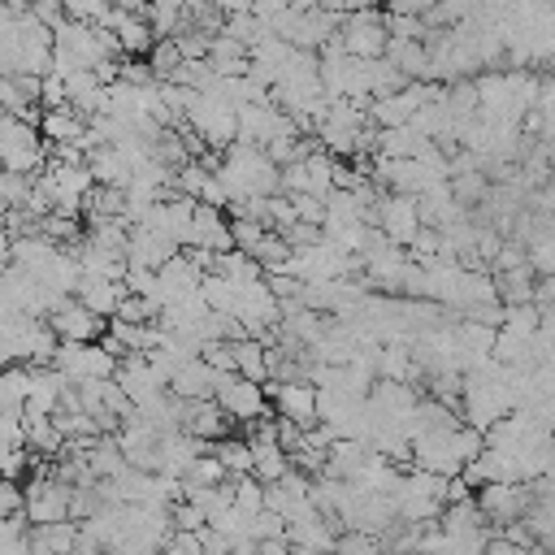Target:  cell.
<instances>
[{
  "label": "cell",
  "instance_id": "6da1fadb",
  "mask_svg": "<svg viewBox=\"0 0 555 555\" xmlns=\"http://www.w3.org/2000/svg\"><path fill=\"white\" fill-rule=\"evenodd\" d=\"M386 17L377 9H356V13H343V26H338V48L356 61H377L386 56Z\"/></svg>",
  "mask_w": 555,
  "mask_h": 555
},
{
  "label": "cell",
  "instance_id": "7a4b0ae2",
  "mask_svg": "<svg viewBox=\"0 0 555 555\" xmlns=\"http://www.w3.org/2000/svg\"><path fill=\"white\" fill-rule=\"evenodd\" d=\"M52 369L78 386V382H104L117 373V356L104 351V343H61L52 356Z\"/></svg>",
  "mask_w": 555,
  "mask_h": 555
},
{
  "label": "cell",
  "instance_id": "3957f363",
  "mask_svg": "<svg viewBox=\"0 0 555 555\" xmlns=\"http://www.w3.org/2000/svg\"><path fill=\"white\" fill-rule=\"evenodd\" d=\"M473 503L481 507V516L490 525L503 529V525H512V520H520L529 512L533 490H529V481H486V486L473 490Z\"/></svg>",
  "mask_w": 555,
  "mask_h": 555
},
{
  "label": "cell",
  "instance_id": "277c9868",
  "mask_svg": "<svg viewBox=\"0 0 555 555\" xmlns=\"http://www.w3.org/2000/svg\"><path fill=\"white\" fill-rule=\"evenodd\" d=\"M212 403H217L234 425H247V421H256V416H269V412H273V408H269L264 386H260V382H243L238 373H225V377L217 382Z\"/></svg>",
  "mask_w": 555,
  "mask_h": 555
},
{
  "label": "cell",
  "instance_id": "5b68a950",
  "mask_svg": "<svg viewBox=\"0 0 555 555\" xmlns=\"http://www.w3.org/2000/svg\"><path fill=\"white\" fill-rule=\"evenodd\" d=\"M377 230L395 243V247H412V238H416V230H421V212H416V199L412 195H390V191H382L377 195Z\"/></svg>",
  "mask_w": 555,
  "mask_h": 555
},
{
  "label": "cell",
  "instance_id": "8992f818",
  "mask_svg": "<svg viewBox=\"0 0 555 555\" xmlns=\"http://www.w3.org/2000/svg\"><path fill=\"white\" fill-rule=\"evenodd\" d=\"M48 325H52V334L61 338V343H100L104 338V317H95V312H87L74 295H65V299H56V308L43 317Z\"/></svg>",
  "mask_w": 555,
  "mask_h": 555
},
{
  "label": "cell",
  "instance_id": "52a82bcc",
  "mask_svg": "<svg viewBox=\"0 0 555 555\" xmlns=\"http://www.w3.org/2000/svg\"><path fill=\"white\" fill-rule=\"evenodd\" d=\"M264 395H269L273 416H282V421H291L299 429L317 425V386L312 382H269Z\"/></svg>",
  "mask_w": 555,
  "mask_h": 555
},
{
  "label": "cell",
  "instance_id": "ba28073f",
  "mask_svg": "<svg viewBox=\"0 0 555 555\" xmlns=\"http://www.w3.org/2000/svg\"><path fill=\"white\" fill-rule=\"evenodd\" d=\"M178 429H182V434H191V438L217 442V438H230L234 421H230L212 399H195V403H186V399H182V408H178Z\"/></svg>",
  "mask_w": 555,
  "mask_h": 555
},
{
  "label": "cell",
  "instance_id": "9c48e42d",
  "mask_svg": "<svg viewBox=\"0 0 555 555\" xmlns=\"http://www.w3.org/2000/svg\"><path fill=\"white\" fill-rule=\"evenodd\" d=\"M186 247H199V251H230L234 238H230V217L221 208H204L195 204V217H191V234H186Z\"/></svg>",
  "mask_w": 555,
  "mask_h": 555
},
{
  "label": "cell",
  "instance_id": "30bf717a",
  "mask_svg": "<svg viewBox=\"0 0 555 555\" xmlns=\"http://www.w3.org/2000/svg\"><path fill=\"white\" fill-rule=\"evenodd\" d=\"M412 468L438 473V477H460V460L451 451V434H416L412 438Z\"/></svg>",
  "mask_w": 555,
  "mask_h": 555
},
{
  "label": "cell",
  "instance_id": "8fae6325",
  "mask_svg": "<svg viewBox=\"0 0 555 555\" xmlns=\"http://www.w3.org/2000/svg\"><path fill=\"white\" fill-rule=\"evenodd\" d=\"M221 377H225V373H212V369L204 364V356H195V360H182V364L173 369V377H169V395H173V399H186V403H195V399H212V390H217Z\"/></svg>",
  "mask_w": 555,
  "mask_h": 555
},
{
  "label": "cell",
  "instance_id": "7c38bea8",
  "mask_svg": "<svg viewBox=\"0 0 555 555\" xmlns=\"http://www.w3.org/2000/svg\"><path fill=\"white\" fill-rule=\"evenodd\" d=\"M74 299L87 308V312H95V317H117V308H121V299H126V286L121 282H113V278H95V273H82L78 278V291H74Z\"/></svg>",
  "mask_w": 555,
  "mask_h": 555
},
{
  "label": "cell",
  "instance_id": "4fadbf2b",
  "mask_svg": "<svg viewBox=\"0 0 555 555\" xmlns=\"http://www.w3.org/2000/svg\"><path fill=\"white\" fill-rule=\"evenodd\" d=\"M78 542V525L74 520H52V525H35L26 533V546L35 555H69V546Z\"/></svg>",
  "mask_w": 555,
  "mask_h": 555
},
{
  "label": "cell",
  "instance_id": "5bb4252c",
  "mask_svg": "<svg viewBox=\"0 0 555 555\" xmlns=\"http://www.w3.org/2000/svg\"><path fill=\"white\" fill-rule=\"evenodd\" d=\"M494 278V295L503 308H520V304H533V269L520 264V269H507V273H490Z\"/></svg>",
  "mask_w": 555,
  "mask_h": 555
},
{
  "label": "cell",
  "instance_id": "9a60e30c",
  "mask_svg": "<svg viewBox=\"0 0 555 555\" xmlns=\"http://www.w3.org/2000/svg\"><path fill=\"white\" fill-rule=\"evenodd\" d=\"M234 373L243 382H269V347L256 343V338H238L234 343Z\"/></svg>",
  "mask_w": 555,
  "mask_h": 555
},
{
  "label": "cell",
  "instance_id": "2e32d148",
  "mask_svg": "<svg viewBox=\"0 0 555 555\" xmlns=\"http://www.w3.org/2000/svg\"><path fill=\"white\" fill-rule=\"evenodd\" d=\"M251 447V442H247ZM291 473V455L278 447V442H260V447H251V477L260 481V486H273V481H282Z\"/></svg>",
  "mask_w": 555,
  "mask_h": 555
},
{
  "label": "cell",
  "instance_id": "e0dca14e",
  "mask_svg": "<svg viewBox=\"0 0 555 555\" xmlns=\"http://www.w3.org/2000/svg\"><path fill=\"white\" fill-rule=\"evenodd\" d=\"M212 273H221V278L234 282V286H247V282H260V278H264V269L256 264V256H247V251H238V247L221 251V256L212 260Z\"/></svg>",
  "mask_w": 555,
  "mask_h": 555
},
{
  "label": "cell",
  "instance_id": "ac0fdd59",
  "mask_svg": "<svg viewBox=\"0 0 555 555\" xmlns=\"http://www.w3.org/2000/svg\"><path fill=\"white\" fill-rule=\"evenodd\" d=\"M212 455L225 468V477H251V447H247V438H238V434L217 438L212 442Z\"/></svg>",
  "mask_w": 555,
  "mask_h": 555
},
{
  "label": "cell",
  "instance_id": "d6986e66",
  "mask_svg": "<svg viewBox=\"0 0 555 555\" xmlns=\"http://www.w3.org/2000/svg\"><path fill=\"white\" fill-rule=\"evenodd\" d=\"M447 182H451V199L464 204V208H477V204H486V195H490L486 169H464V173H455V178H447Z\"/></svg>",
  "mask_w": 555,
  "mask_h": 555
},
{
  "label": "cell",
  "instance_id": "ffe728a7",
  "mask_svg": "<svg viewBox=\"0 0 555 555\" xmlns=\"http://www.w3.org/2000/svg\"><path fill=\"white\" fill-rule=\"evenodd\" d=\"M525 264L533 269V278L555 273V230H538V234L525 243Z\"/></svg>",
  "mask_w": 555,
  "mask_h": 555
},
{
  "label": "cell",
  "instance_id": "44dd1931",
  "mask_svg": "<svg viewBox=\"0 0 555 555\" xmlns=\"http://www.w3.org/2000/svg\"><path fill=\"white\" fill-rule=\"evenodd\" d=\"M178 481H182V486H221V481H230V477H225V468L217 464V455L204 451V455H195V460L182 468Z\"/></svg>",
  "mask_w": 555,
  "mask_h": 555
},
{
  "label": "cell",
  "instance_id": "7402d4cb",
  "mask_svg": "<svg viewBox=\"0 0 555 555\" xmlns=\"http://www.w3.org/2000/svg\"><path fill=\"white\" fill-rule=\"evenodd\" d=\"M230 503L243 516H256V512H264V486L256 477H230Z\"/></svg>",
  "mask_w": 555,
  "mask_h": 555
},
{
  "label": "cell",
  "instance_id": "603a6c76",
  "mask_svg": "<svg viewBox=\"0 0 555 555\" xmlns=\"http://www.w3.org/2000/svg\"><path fill=\"white\" fill-rule=\"evenodd\" d=\"M143 61H147V69L156 74V82H169V78H173V69L182 65V52H178V43H173V39H156V43H152V52H147Z\"/></svg>",
  "mask_w": 555,
  "mask_h": 555
},
{
  "label": "cell",
  "instance_id": "cb8c5ba5",
  "mask_svg": "<svg viewBox=\"0 0 555 555\" xmlns=\"http://www.w3.org/2000/svg\"><path fill=\"white\" fill-rule=\"evenodd\" d=\"M247 256H256V264H260L264 273H278V269L291 260V247H286V238H282V234H264Z\"/></svg>",
  "mask_w": 555,
  "mask_h": 555
},
{
  "label": "cell",
  "instance_id": "d4e9b609",
  "mask_svg": "<svg viewBox=\"0 0 555 555\" xmlns=\"http://www.w3.org/2000/svg\"><path fill=\"white\" fill-rule=\"evenodd\" d=\"M334 555H386V546H382V538H373V533H338V542H334Z\"/></svg>",
  "mask_w": 555,
  "mask_h": 555
},
{
  "label": "cell",
  "instance_id": "484cf974",
  "mask_svg": "<svg viewBox=\"0 0 555 555\" xmlns=\"http://www.w3.org/2000/svg\"><path fill=\"white\" fill-rule=\"evenodd\" d=\"M269 230L260 225V221H247V217H230V238H234V247L238 251H251L260 238H264Z\"/></svg>",
  "mask_w": 555,
  "mask_h": 555
},
{
  "label": "cell",
  "instance_id": "4316f807",
  "mask_svg": "<svg viewBox=\"0 0 555 555\" xmlns=\"http://www.w3.org/2000/svg\"><path fill=\"white\" fill-rule=\"evenodd\" d=\"M30 464H39V460H35V455H30L26 447H13V451H0V477H9V481H17V477H22V473H26Z\"/></svg>",
  "mask_w": 555,
  "mask_h": 555
},
{
  "label": "cell",
  "instance_id": "83f0119b",
  "mask_svg": "<svg viewBox=\"0 0 555 555\" xmlns=\"http://www.w3.org/2000/svg\"><path fill=\"white\" fill-rule=\"evenodd\" d=\"M520 264H525V243H516V238H503L499 256L490 260V273H507V269H520Z\"/></svg>",
  "mask_w": 555,
  "mask_h": 555
},
{
  "label": "cell",
  "instance_id": "f1b7e54d",
  "mask_svg": "<svg viewBox=\"0 0 555 555\" xmlns=\"http://www.w3.org/2000/svg\"><path fill=\"white\" fill-rule=\"evenodd\" d=\"M291 208H295V217L308 221V225H321V221H325V199H317V195H291Z\"/></svg>",
  "mask_w": 555,
  "mask_h": 555
},
{
  "label": "cell",
  "instance_id": "f546056e",
  "mask_svg": "<svg viewBox=\"0 0 555 555\" xmlns=\"http://www.w3.org/2000/svg\"><path fill=\"white\" fill-rule=\"evenodd\" d=\"M22 503H26L22 486L9 481V477H0V516H22Z\"/></svg>",
  "mask_w": 555,
  "mask_h": 555
},
{
  "label": "cell",
  "instance_id": "4dcf8cb0",
  "mask_svg": "<svg viewBox=\"0 0 555 555\" xmlns=\"http://www.w3.org/2000/svg\"><path fill=\"white\" fill-rule=\"evenodd\" d=\"M546 304H555V273L533 278V308H546Z\"/></svg>",
  "mask_w": 555,
  "mask_h": 555
},
{
  "label": "cell",
  "instance_id": "1f68e13d",
  "mask_svg": "<svg viewBox=\"0 0 555 555\" xmlns=\"http://www.w3.org/2000/svg\"><path fill=\"white\" fill-rule=\"evenodd\" d=\"M481 555H525L516 542H507V538H499V533H490V542L481 546Z\"/></svg>",
  "mask_w": 555,
  "mask_h": 555
},
{
  "label": "cell",
  "instance_id": "d6a6232c",
  "mask_svg": "<svg viewBox=\"0 0 555 555\" xmlns=\"http://www.w3.org/2000/svg\"><path fill=\"white\" fill-rule=\"evenodd\" d=\"M69 555H104V551H100V546H95L91 538H82V533H78V542L69 546Z\"/></svg>",
  "mask_w": 555,
  "mask_h": 555
},
{
  "label": "cell",
  "instance_id": "836d02e7",
  "mask_svg": "<svg viewBox=\"0 0 555 555\" xmlns=\"http://www.w3.org/2000/svg\"><path fill=\"white\" fill-rule=\"evenodd\" d=\"M282 555H291V546H286V551H282Z\"/></svg>",
  "mask_w": 555,
  "mask_h": 555
}]
</instances>
